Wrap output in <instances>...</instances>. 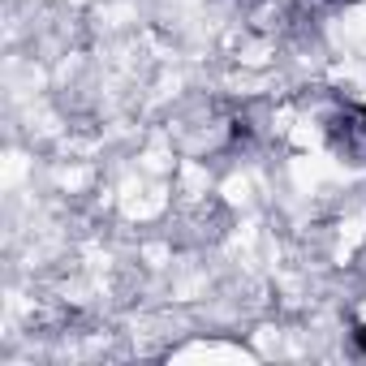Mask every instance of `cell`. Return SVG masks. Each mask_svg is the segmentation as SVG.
I'll return each mask as SVG.
<instances>
[{"label": "cell", "mask_w": 366, "mask_h": 366, "mask_svg": "<svg viewBox=\"0 0 366 366\" xmlns=\"http://www.w3.org/2000/svg\"><path fill=\"white\" fill-rule=\"evenodd\" d=\"M357 345H362V349H366V327H357Z\"/></svg>", "instance_id": "obj_1"}]
</instances>
